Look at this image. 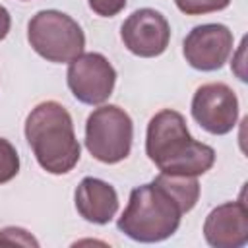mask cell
Instances as JSON below:
<instances>
[{
  "instance_id": "obj_1",
  "label": "cell",
  "mask_w": 248,
  "mask_h": 248,
  "mask_svg": "<svg viewBox=\"0 0 248 248\" xmlns=\"http://www.w3.org/2000/svg\"><path fill=\"white\" fill-rule=\"evenodd\" d=\"M198 200V176L159 172L151 182L130 192L116 227L136 242H161L178 231L182 215L192 211Z\"/></svg>"
},
{
  "instance_id": "obj_2",
  "label": "cell",
  "mask_w": 248,
  "mask_h": 248,
  "mask_svg": "<svg viewBox=\"0 0 248 248\" xmlns=\"http://www.w3.org/2000/svg\"><path fill=\"white\" fill-rule=\"evenodd\" d=\"M145 153L165 174L200 176L215 163V149L194 140L186 118L172 108H163L151 116L145 134Z\"/></svg>"
},
{
  "instance_id": "obj_3",
  "label": "cell",
  "mask_w": 248,
  "mask_h": 248,
  "mask_svg": "<svg viewBox=\"0 0 248 248\" xmlns=\"http://www.w3.org/2000/svg\"><path fill=\"white\" fill-rule=\"evenodd\" d=\"M25 140L39 163L50 174L70 172L81 155L70 112L58 101H43L25 118Z\"/></svg>"
},
{
  "instance_id": "obj_4",
  "label": "cell",
  "mask_w": 248,
  "mask_h": 248,
  "mask_svg": "<svg viewBox=\"0 0 248 248\" xmlns=\"http://www.w3.org/2000/svg\"><path fill=\"white\" fill-rule=\"evenodd\" d=\"M31 48L46 62L66 64L85 48V33L79 23L60 10H41L27 23Z\"/></svg>"
},
{
  "instance_id": "obj_5",
  "label": "cell",
  "mask_w": 248,
  "mask_h": 248,
  "mask_svg": "<svg viewBox=\"0 0 248 248\" xmlns=\"http://www.w3.org/2000/svg\"><path fill=\"white\" fill-rule=\"evenodd\" d=\"M134 122L118 105H101L85 122V147L101 163L114 165L132 151Z\"/></svg>"
},
{
  "instance_id": "obj_6",
  "label": "cell",
  "mask_w": 248,
  "mask_h": 248,
  "mask_svg": "<svg viewBox=\"0 0 248 248\" xmlns=\"http://www.w3.org/2000/svg\"><path fill=\"white\" fill-rule=\"evenodd\" d=\"M68 89L83 105H103L114 91L116 70L101 52H81L68 62Z\"/></svg>"
},
{
  "instance_id": "obj_7",
  "label": "cell",
  "mask_w": 248,
  "mask_h": 248,
  "mask_svg": "<svg viewBox=\"0 0 248 248\" xmlns=\"http://www.w3.org/2000/svg\"><path fill=\"white\" fill-rule=\"evenodd\" d=\"M194 120L213 136H225L234 130L238 120V97L221 81L203 83L192 97Z\"/></svg>"
},
{
  "instance_id": "obj_8",
  "label": "cell",
  "mask_w": 248,
  "mask_h": 248,
  "mask_svg": "<svg viewBox=\"0 0 248 248\" xmlns=\"http://www.w3.org/2000/svg\"><path fill=\"white\" fill-rule=\"evenodd\" d=\"M234 46L232 31L223 23H203L192 27L184 37L182 54L200 72H215L225 66Z\"/></svg>"
},
{
  "instance_id": "obj_9",
  "label": "cell",
  "mask_w": 248,
  "mask_h": 248,
  "mask_svg": "<svg viewBox=\"0 0 248 248\" xmlns=\"http://www.w3.org/2000/svg\"><path fill=\"white\" fill-rule=\"evenodd\" d=\"M120 39L132 54L140 58H155L161 56L170 43V25L161 12L141 8L124 19Z\"/></svg>"
},
{
  "instance_id": "obj_10",
  "label": "cell",
  "mask_w": 248,
  "mask_h": 248,
  "mask_svg": "<svg viewBox=\"0 0 248 248\" xmlns=\"http://www.w3.org/2000/svg\"><path fill=\"white\" fill-rule=\"evenodd\" d=\"M203 238L213 248H240L248 242V207L242 200L213 207L203 221Z\"/></svg>"
},
{
  "instance_id": "obj_11",
  "label": "cell",
  "mask_w": 248,
  "mask_h": 248,
  "mask_svg": "<svg viewBox=\"0 0 248 248\" xmlns=\"http://www.w3.org/2000/svg\"><path fill=\"white\" fill-rule=\"evenodd\" d=\"M74 203L79 217L87 223L107 225L118 211V194L112 184L95 176H85L74 192Z\"/></svg>"
},
{
  "instance_id": "obj_12",
  "label": "cell",
  "mask_w": 248,
  "mask_h": 248,
  "mask_svg": "<svg viewBox=\"0 0 248 248\" xmlns=\"http://www.w3.org/2000/svg\"><path fill=\"white\" fill-rule=\"evenodd\" d=\"M19 172V155L16 147L6 140L0 138V184L10 182Z\"/></svg>"
},
{
  "instance_id": "obj_13",
  "label": "cell",
  "mask_w": 248,
  "mask_h": 248,
  "mask_svg": "<svg viewBox=\"0 0 248 248\" xmlns=\"http://www.w3.org/2000/svg\"><path fill=\"white\" fill-rule=\"evenodd\" d=\"M174 4L186 16H203L229 8L231 0H174Z\"/></svg>"
},
{
  "instance_id": "obj_14",
  "label": "cell",
  "mask_w": 248,
  "mask_h": 248,
  "mask_svg": "<svg viewBox=\"0 0 248 248\" xmlns=\"http://www.w3.org/2000/svg\"><path fill=\"white\" fill-rule=\"evenodd\" d=\"M0 246H27L39 248V240L21 227H6L0 231Z\"/></svg>"
},
{
  "instance_id": "obj_15",
  "label": "cell",
  "mask_w": 248,
  "mask_h": 248,
  "mask_svg": "<svg viewBox=\"0 0 248 248\" xmlns=\"http://www.w3.org/2000/svg\"><path fill=\"white\" fill-rule=\"evenodd\" d=\"M87 4H89V8L97 16H101V17H114L116 14H120L126 8L128 0H87Z\"/></svg>"
},
{
  "instance_id": "obj_16",
  "label": "cell",
  "mask_w": 248,
  "mask_h": 248,
  "mask_svg": "<svg viewBox=\"0 0 248 248\" xmlns=\"http://www.w3.org/2000/svg\"><path fill=\"white\" fill-rule=\"evenodd\" d=\"M10 27H12V17H10V12L0 4V41H4L10 33Z\"/></svg>"
}]
</instances>
